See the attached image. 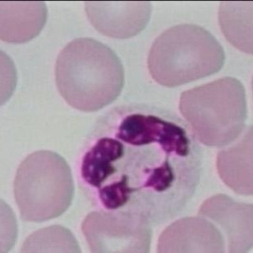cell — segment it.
<instances>
[{"instance_id": "cell-6", "label": "cell", "mask_w": 253, "mask_h": 253, "mask_svg": "<svg viewBox=\"0 0 253 253\" xmlns=\"http://www.w3.org/2000/svg\"><path fill=\"white\" fill-rule=\"evenodd\" d=\"M82 231L92 253H146L150 251L151 224L128 214L93 211L84 219Z\"/></svg>"}, {"instance_id": "cell-3", "label": "cell", "mask_w": 253, "mask_h": 253, "mask_svg": "<svg viewBox=\"0 0 253 253\" xmlns=\"http://www.w3.org/2000/svg\"><path fill=\"white\" fill-rule=\"evenodd\" d=\"M224 61L222 46L209 31L183 24L170 27L155 40L147 66L158 84L175 87L219 72Z\"/></svg>"}, {"instance_id": "cell-12", "label": "cell", "mask_w": 253, "mask_h": 253, "mask_svg": "<svg viewBox=\"0 0 253 253\" xmlns=\"http://www.w3.org/2000/svg\"><path fill=\"white\" fill-rule=\"evenodd\" d=\"M218 20L227 40L238 50L253 54V2H221Z\"/></svg>"}, {"instance_id": "cell-2", "label": "cell", "mask_w": 253, "mask_h": 253, "mask_svg": "<svg viewBox=\"0 0 253 253\" xmlns=\"http://www.w3.org/2000/svg\"><path fill=\"white\" fill-rule=\"evenodd\" d=\"M125 83L124 67L107 45L78 38L64 47L55 63V84L65 101L92 113L118 99Z\"/></svg>"}, {"instance_id": "cell-8", "label": "cell", "mask_w": 253, "mask_h": 253, "mask_svg": "<svg viewBox=\"0 0 253 253\" xmlns=\"http://www.w3.org/2000/svg\"><path fill=\"white\" fill-rule=\"evenodd\" d=\"M85 13L100 33L114 39H129L148 24L150 2H85Z\"/></svg>"}, {"instance_id": "cell-11", "label": "cell", "mask_w": 253, "mask_h": 253, "mask_svg": "<svg viewBox=\"0 0 253 253\" xmlns=\"http://www.w3.org/2000/svg\"><path fill=\"white\" fill-rule=\"evenodd\" d=\"M220 179L235 193L253 195V127L245 130L240 140L217 154Z\"/></svg>"}, {"instance_id": "cell-13", "label": "cell", "mask_w": 253, "mask_h": 253, "mask_svg": "<svg viewBox=\"0 0 253 253\" xmlns=\"http://www.w3.org/2000/svg\"><path fill=\"white\" fill-rule=\"evenodd\" d=\"M22 253H80V248L70 230L54 225L29 235Z\"/></svg>"}, {"instance_id": "cell-10", "label": "cell", "mask_w": 253, "mask_h": 253, "mask_svg": "<svg viewBox=\"0 0 253 253\" xmlns=\"http://www.w3.org/2000/svg\"><path fill=\"white\" fill-rule=\"evenodd\" d=\"M46 20L43 2H1V40L9 43L27 42L41 33Z\"/></svg>"}, {"instance_id": "cell-4", "label": "cell", "mask_w": 253, "mask_h": 253, "mask_svg": "<svg viewBox=\"0 0 253 253\" xmlns=\"http://www.w3.org/2000/svg\"><path fill=\"white\" fill-rule=\"evenodd\" d=\"M179 109L199 142L208 146H225L244 130L246 91L237 79L220 78L183 92Z\"/></svg>"}, {"instance_id": "cell-7", "label": "cell", "mask_w": 253, "mask_h": 253, "mask_svg": "<svg viewBox=\"0 0 253 253\" xmlns=\"http://www.w3.org/2000/svg\"><path fill=\"white\" fill-rule=\"evenodd\" d=\"M199 216L217 226L224 237L228 253L253 251V205L237 202L225 194H217L204 202Z\"/></svg>"}, {"instance_id": "cell-1", "label": "cell", "mask_w": 253, "mask_h": 253, "mask_svg": "<svg viewBox=\"0 0 253 253\" xmlns=\"http://www.w3.org/2000/svg\"><path fill=\"white\" fill-rule=\"evenodd\" d=\"M79 172L93 205L160 225L176 217L193 197L202 150L178 118L125 106L111 111L96 126Z\"/></svg>"}, {"instance_id": "cell-9", "label": "cell", "mask_w": 253, "mask_h": 253, "mask_svg": "<svg viewBox=\"0 0 253 253\" xmlns=\"http://www.w3.org/2000/svg\"><path fill=\"white\" fill-rule=\"evenodd\" d=\"M225 240L217 226L206 217H183L160 235L158 253H225Z\"/></svg>"}, {"instance_id": "cell-5", "label": "cell", "mask_w": 253, "mask_h": 253, "mask_svg": "<svg viewBox=\"0 0 253 253\" xmlns=\"http://www.w3.org/2000/svg\"><path fill=\"white\" fill-rule=\"evenodd\" d=\"M73 194L72 170L60 155L41 150L19 165L14 197L23 220L42 222L61 216L72 205Z\"/></svg>"}]
</instances>
